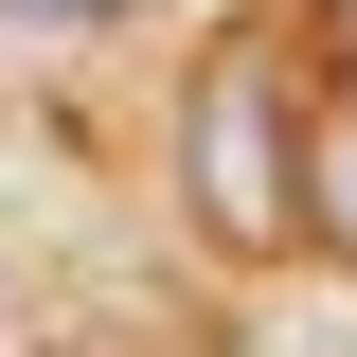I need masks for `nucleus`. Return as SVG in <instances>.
Wrapping results in <instances>:
<instances>
[{
  "mask_svg": "<svg viewBox=\"0 0 357 357\" xmlns=\"http://www.w3.org/2000/svg\"><path fill=\"white\" fill-rule=\"evenodd\" d=\"M304 215H321V250L357 268V107H321V161H304Z\"/></svg>",
  "mask_w": 357,
  "mask_h": 357,
  "instance_id": "f03ea898",
  "label": "nucleus"
},
{
  "mask_svg": "<svg viewBox=\"0 0 357 357\" xmlns=\"http://www.w3.org/2000/svg\"><path fill=\"white\" fill-rule=\"evenodd\" d=\"M321 54H340V72H357V0H321Z\"/></svg>",
  "mask_w": 357,
  "mask_h": 357,
  "instance_id": "7ed1b4c3",
  "label": "nucleus"
},
{
  "mask_svg": "<svg viewBox=\"0 0 357 357\" xmlns=\"http://www.w3.org/2000/svg\"><path fill=\"white\" fill-rule=\"evenodd\" d=\"M304 161H321V126H304V54L286 36H215L197 54V89H178V197H197V232L215 250H304Z\"/></svg>",
  "mask_w": 357,
  "mask_h": 357,
  "instance_id": "f257e3e1",
  "label": "nucleus"
}]
</instances>
